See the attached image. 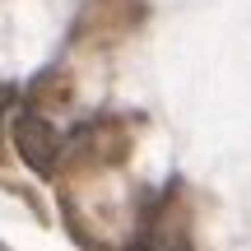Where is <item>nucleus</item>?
I'll return each mask as SVG.
<instances>
[{
	"label": "nucleus",
	"mask_w": 251,
	"mask_h": 251,
	"mask_svg": "<svg viewBox=\"0 0 251 251\" xmlns=\"http://www.w3.org/2000/svg\"><path fill=\"white\" fill-rule=\"evenodd\" d=\"M9 135H14V153L37 172V177H51L56 172V163H61V153H65V135L56 130L42 112H33V107L14 112Z\"/></svg>",
	"instance_id": "obj_1"
},
{
	"label": "nucleus",
	"mask_w": 251,
	"mask_h": 251,
	"mask_svg": "<svg viewBox=\"0 0 251 251\" xmlns=\"http://www.w3.org/2000/svg\"><path fill=\"white\" fill-rule=\"evenodd\" d=\"M9 102H14V89H9V84H0V121H5V112H9Z\"/></svg>",
	"instance_id": "obj_3"
},
{
	"label": "nucleus",
	"mask_w": 251,
	"mask_h": 251,
	"mask_svg": "<svg viewBox=\"0 0 251 251\" xmlns=\"http://www.w3.org/2000/svg\"><path fill=\"white\" fill-rule=\"evenodd\" d=\"M130 251H191V233H186V224H181V214H172L168 205H158L144 219V228L135 233Z\"/></svg>",
	"instance_id": "obj_2"
}]
</instances>
